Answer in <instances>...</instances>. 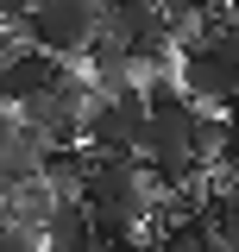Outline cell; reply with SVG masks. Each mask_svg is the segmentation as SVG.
I'll list each match as a JSON object with an SVG mask.
<instances>
[{"label": "cell", "mask_w": 239, "mask_h": 252, "mask_svg": "<svg viewBox=\"0 0 239 252\" xmlns=\"http://www.w3.org/2000/svg\"><path fill=\"white\" fill-rule=\"evenodd\" d=\"M227 120H239V94H233V101H227Z\"/></svg>", "instance_id": "15"}, {"label": "cell", "mask_w": 239, "mask_h": 252, "mask_svg": "<svg viewBox=\"0 0 239 252\" xmlns=\"http://www.w3.org/2000/svg\"><path fill=\"white\" fill-rule=\"evenodd\" d=\"M107 252H157L151 240H139V233H126V240H107Z\"/></svg>", "instance_id": "12"}, {"label": "cell", "mask_w": 239, "mask_h": 252, "mask_svg": "<svg viewBox=\"0 0 239 252\" xmlns=\"http://www.w3.org/2000/svg\"><path fill=\"white\" fill-rule=\"evenodd\" d=\"M89 101H94V82L63 69L51 89H38L31 101H19V120L38 126L51 145H76V139H82V120H89Z\"/></svg>", "instance_id": "4"}, {"label": "cell", "mask_w": 239, "mask_h": 252, "mask_svg": "<svg viewBox=\"0 0 239 252\" xmlns=\"http://www.w3.org/2000/svg\"><path fill=\"white\" fill-rule=\"evenodd\" d=\"M82 69H89V82H94L101 94L139 76V63H132V51H126V38H120V32H107V26L89 38V51H82Z\"/></svg>", "instance_id": "7"}, {"label": "cell", "mask_w": 239, "mask_h": 252, "mask_svg": "<svg viewBox=\"0 0 239 252\" xmlns=\"http://www.w3.org/2000/svg\"><path fill=\"white\" fill-rule=\"evenodd\" d=\"M44 183L57 189V195H82V177H89V145L76 139V145H44V170H38Z\"/></svg>", "instance_id": "9"}, {"label": "cell", "mask_w": 239, "mask_h": 252, "mask_svg": "<svg viewBox=\"0 0 239 252\" xmlns=\"http://www.w3.org/2000/svg\"><path fill=\"white\" fill-rule=\"evenodd\" d=\"M208 215L220 220V240H233V233H239V177H220V189H214V202H208Z\"/></svg>", "instance_id": "11"}, {"label": "cell", "mask_w": 239, "mask_h": 252, "mask_svg": "<svg viewBox=\"0 0 239 252\" xmlns=\"http://www.w3.org/2000/svg\"><path fill=\"white\" fill-rule=\"evenodd\" d=\"M151 246H157V252H220V220L202 215V208L182 215V220H157Z\"/></svg>", "instance_id": "8"}, {"label": "cell", "mask_w": 239, "mask_h": 252, "mask_svg": "<svg viewBox=\"0 0 239 252\" xmlns=\"http://www.w3.org/2000/svg\"><path fill=\"white\" fill-rule=\"evenodd\" d=\"M101 0H38L19 32H26L31 44H44V51H57V57H82L89 51V38L101 32Z\"/></svg>", "instance_id": "3"}, {"label": "cell", "mask_w": 239, "mask_h": 252, "mask_svg": "<svg viewBox=\"0 0 239 252\" xmlns=\"http://www.w3.org/2000/svg\"><path fill=\"white\" fill-rule=\"evenodd\" d=\"M101 233H94V208L82 195H57V208L44 220V252H89Z\"/></svg>", "instance_id": "6"}, {"label": "cell", "mask_w": 239, "mask_h": 252, "mask_svg": "<svg viewBox=\"0 0 239 252\" xmlns=\"http://www.w3.org/2000/svg\"><path fill=\"white\" fill-rule=\"evenodd\" d=\"M63 69H69V57H57V51H44V44H19L13 57L0 63V107H19V101H31L38 89H51Z\"/></svg>", "instance_id": "5"}, {"label": "cell", "mask_w": 239, "mask_h": 252, "mask_svg": "<svg viewBox=\"0 0 239 252\" xmlns=\"http://www.w3.org/2000/svg\"><path fill=\"white\" fill-rule=\"evenodd\" d=\"M82 202L94 208V233H101V240L145 233L151 215H157V195H151L145 158H139V152H89Z\"/></svg>", "instance_id": "1"}, {"label": "cell", "mask_w": 239, "mask_h": 252, "mask_svg": "<svg viewBox=\"0 0 239 252\" xmlns=\"http://www.w3.org/2000/svg\"><path fill=\"white\" fill-rule=\"evenodd\" d=\"M195 101L189 94H170V101H151V120L145 132H139V158H145L151 183L164 189H182L189 177H202L208 164H202V152H195Z\"/></svg>", "instance_id": "2"}, {"label": "cell", "mask_w": 239, "mask_h": 252, "mask_svg": "<svg viewBox=\"0 0 239 252\" xmlns=\"http://www.w3.org/2000/svg\"><path fill=\"white\" fill-rule=\"evenodd\" d=\"M101 6H107V13H114V6H139V0H101Z\"/></svg>", "instance_id": "14"}, {"label": "cell", "mask_w": 239, "mask_h": 252, "mask_svg": "<svg viewBox=\"0 0 239 252\" xmlns=\"http://www.w3.org/2000/svg\"><path fill=\"white\" fill-rule=\"evenodd\" d=\"M51 208H57V189L44 183V177H26V183H13V189H6V215L19 220V227H31V233H44Z\"/></svg>", "instance_id": "10"}, {"label": "cell", "mask_w": 239, "mask_h": 252, "mask_svg": "<svg viewBox=\"0 0 239 252\" xmlns=\"http://www.w3.org/2000/svg\"><path fill=\"white\" fill-rule=\"evenodd\" d=\"M31 6H38V0H0V19H13V26H19Z\"/></svg>", "instance_id": "13"}]
</instances>
